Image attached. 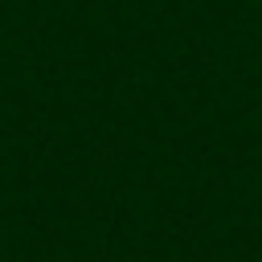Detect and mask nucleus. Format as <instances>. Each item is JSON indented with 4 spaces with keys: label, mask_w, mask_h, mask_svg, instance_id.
Returning a JSON list of instances; mask_svg holds the SVG:
<instances>
[]
</instances>
